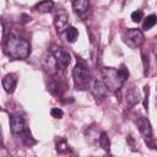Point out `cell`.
<instances>
[{
    "mask_svg": "<svg viewBox=\"0 0 157 157\" xmlns=\"http://www.w3.org/2000/svg\"><path fill=\"white\" fill-rule=\"evenodd\" d=\"M10 129H11V132L15 135V136H18L21 137V140L31 146L33 144H36V141L32 139L28 129L26 128V124H25V119L17 114V113H12L10 114Z\"/></svg>",
    "mask_w": 157,
    "mask_h": 157,
    "instance_id": "3",
    "label": "cell"
},
{
    "mask_svg": "<svg viewBox=\"0 0 157 157\" xmlns=\"http://www.w3.org/2000/svg\"><path fill=\"white\" fill-rule=\"evenodd\" d=\"M72 80H74V83L77 90L78 88L83 90L88 85V81H90L88 65H87L86 60L82 59L81 56H77L76 65L72 69Z\"/></svg>",
    "mask_w": 157,
    "mask_h": 157,
    "instance_id": "4",
    "label": "cell"
},
{
    "mask_svg": "<svg viewBox=\"0 0 157 157\" xmlns=\"http://www.w3.org/2000/svg\"><path fill=\"white\" fill-rule=\"evenodd\" d=\"M124 42L131 48H137L144 43V33L139 28L128 29L124 34Z\"/></svg>",
    "mask_w": 157,
    "mask_h": 157,
    "instance_id": "6",
    "label": "cell"
},
{
    "mask_svg": "<svg viewBox=\"0 0 157 157\" xmlns=\"http://www.w3.org/2000/svg\"><path fill=\"white\" fill-rule=\"evenodd\" d=\"M53 7H54V1L53 0H43V1H39L38 4H36L34 10L38 11V12L45 13V12H50Z\"/></svg>",
    "mask_w": 157,
    "mask_h": 157,
    "instance_id": "13",
    "label": "cell"
},
{
    "mask_svg": "<svg viewBox=\"0 0 157 157\" xmlns=\"http://www.w3.org/2000/svg\"><path fill=\"white\" fill-rule=\"evenodd\" d=\"M69 15L64 9H60L56 11L55 16H54V26L56 28L58 32H63L64 29H66L69 27Z\"/></svg>",
    "mask_w": 157,
    "mask_h": 157,
    "instance_id": "8",
    "label": "cell"
},
{
    "mask_svg": "<svg viewBox=\"0 0 157 157\" xmlns=\"http://www.w3.org/2000/svg\"><path fill=\"white\" fill-rule=\"evenodd\" d=\"M4 52L13 60H23L29 55L31 45L26 39L16 34H10L4 42Z\"/></svg>",
    "mask_w": 157,
    "mask_h": 157,
    "instance_id": "1",
    "label": "cell"
},
{
    "mask_svg": "<svg viewBox=\"0 0 157 157\" xmlns=\"http://www.w3.org/2000/svg\"><path fill=\"white\" fill-rule=\"evenodd\" d=\"M144 91H145V98H144V108L147 110V107H148V93H150V87L146 85L144 87Z\"/></svg>",
    "mask_w": 157,
    "mask_h": 157,
    "instance_id": "23",
    "label": "cell"
},
{
    "mask_svg": "<svg viewBox=\"0 0 157 157\" xmlns=\"http://www.w3.org/2000/svg\"><path fill=\"white\" fill-rule=\"evenodd\" d=\"M157 23V16L156 15H148L146 18H145V22H144V29L145 31H148L151 29Z\"/></svg>",
    "mask_w": 157,
    "mask_h": 157,
    "instance_id": "17",
    "label": "cell"
},
{
    "mask_svg": "<svg viewBox=\"0 0 157 157\" xmlns=\"http://www.w3.org/2000/svg\"><path fill=\"white\" fill-rule=\"evenodd\" d=\"M52 53L54 54V56H55L58 64L61 65L63 67H66V66L70 64V61H71V55H70V53H69L67 50H65L64 48H61V47H54L53 50H52Z\"/></svg>",
    "mask_w": 157,
    "mask_h": 157,
    "instance_id": "9",
    "label": "cell"
},
{
    "mask_svg": "<svg viewBox=\"0 0 157 157\" xmlns=\"http://www.w3.org/2000/svg\"><path fill=\"white\" fill-rule=\"evenodd\" d=\"M142 18H144V12L141 10H136V11H134L131 13V20L134 22H140Z\"/></svg>",
    "mask_w": 157,
    "mask_h": 157,
    "instance_id": "21",
    "label": "cell"
},
{
    "mask_svg": "<svg viewBox=\"0 0 157 157\" xmlns=\"http://www.w3.org/2000/svg\"><path fill=\"white\" fill-rule=\"evenodd\" d=\"M70 148H69V145H67V142H66V140H60V141H58L56 142V151H58V153H65V152H67Z\"/></svg>",
    "mask_w": 157,
    "mask_h": 157,
    "instance_id": "19",
    "label": "cell"
},
{
    "mask_svg": "<svg viewBox=\"0 0 157 157\" xmlns=\"http://www.w3.org/2000/svg\"><path fill=\"white\" fill-rule=\"evenodd\" d=\"M102 75L107 88H109L110 91H119L123 87L125 80L129 77V71L124 65H121L120 69L103 67Z\"/></svg>",
    "mask_w": 157,
    "mask_h": 157,
    "instance_id": "2",
    "label": "cell"
},
{
    "mask_svg": "<svg viewBox=\"0 0 157 157\" xmlns=\"http://www.w3.org/2000/svg\"><path fill=\"white\" fill-rule=\"evenodd\" d=\"M77 36H78V31H77L75 27L70 26V27L66 28V38H67V42L74 43V42L76 40Z\"/></svg>",
    "mask_w": 157,
    "mask_h": 157,
    "instance_id": "18",
    "label": "cell"
},
{
    "mask_svg": "<svg viewBox=\"0 0 157 157\" xmlns=\"http://www.w3.org/2000/svg\"><path fill=\"white\" fill-rule=\"evenodd\" d=\"M98 145H99L104 151H109V150H110V141H109V139H108V136H107V134H105L104 131L101 132Z\"/></svg>",
    "mask_w": 157,
    "mask_h": 157,
    "instance_id": "16",
    "label": "cell"
},
{
    "mask_svg": "<svg viewBox=\"0 0 157 157\" xmlns=\"http://www.w3.org/2000/svg\"><path fill=\"white\" fill-rule=\"evenodd\" d=\"M50 114H52V117H53V118H55V119H60V118H63L64 112H63L60 108H52Z\"/></svg>",
    "mask_w": 157,
    "mask_h": 157,
    "instance_id": "22",
    "label": "cell"
},
{
    "mask_svg": "<svg viewBox=\"0 0 157 157\" xmlns=\"http://www.w3.org/2000/svg\"><path fill=\"white\" fill-rule=\"evenodd\" d=\"M88 0H72V7L76 13H83L88 10Z\"/></svg>",
    "mask_w": 157,
    "mask_h": 157,
    "instance_id": "14",
    "label": "cell"
},
{
    "mask_svg": "<svg viewBox=\"0 0 157 157\" xmlns=\"http://www.w3.org/2000/svg\"><path fill=\"white\" fill-rule=\"evenodd\" d=\"M136 125L139 128L141 136L144 137L145 142L147 144V146H150L151 148H155V142L152 140V128H151L148 119L145 117H139L136 119Z\"/></svg>",
    "mask_w": 157,
    "mask_h": 157,
    "instance_id": "5",
    "label": "cell"
},
{
    "mask_svg": "<svg viewBox=\"0 0 157 157\" xmlns=\"http://www.w3.org/2000/svg\"><path fill=\"white\" fill-rule=\"evenodd\" d=\"M126 141L129 142V145L131 146V148H132V150H136V148H135V141H134V139H132L131 136H128V139H126Z\"/></svg>",
    "mask_w": 157,
    "mask_h": 157,
    "instance_id": "24",
    "label": "cell"
},
{
    "mask_svg": "<svg viewBox=\"0 0 157 157\" xmlns=\"http://www.w3.org/2000/svg\"><path fill=\"white\" fill-rule=\"evenodd\" d=\"M1 83H2V88L5 90V92L12 93L16 88V85H17V77L15 74H7L4 76Z\"/></svg>",
    "mask_w": 157,
    "mask_h": 157,
    "instance_id": "11",
    "label": "cell"
},
{
    "mask_svg": "<svg viewBox=\"0 0 157 157\" xmlns=\"http://www.w3.org/2000/svg\"><path fill=\"white\" fill-rule=\"evenodd\" d=\"M101 132H102V131L97 130L96 128H90V129L86 131L87 140H88L91 144H98V141H99V136H101Z\"/></svg>",
    "mask_w": 157,
    "mask_h": 157,
    "instance_id": "15",
    "label": "cell"
},
{
    "mask_svg": "<svg viewBox=\"0 0 157 157\" xmlns=\"http://www.w3.org/2000/svg\"><path fill=\"white\" fill-rule=\"evenodd\" d=\"M141 58H142V64H144V74L147 75L148 69H150V61H148V55L146 54V52L141 50Z\"/></svg>",
    "mask_w": 157,
    "mask_h": 157,
    "instance_id": "20",
    "label": "cell"
},
{
    "mask_svg": "<svg viewBox=\"0 0 157 157\" xmlns=\"http://www.w3.org/2000/svg\"><path fill=\"white\" fill-rule=\"evenodd\" d=\"M58 61L54 56V54L52 52H45L44 55L42 56V66L44 69V71L47 74H49L50 76L55 75L58 72Z\"/></svg>",
    "mask_w": 157,
    "mask_h": 157,
    "instance_id": "7",
    "label": "cell"
},
{
    "mask_svg": "<svg viewBox=\"0 0 157 157\" xmlns=\"http://www.w3.org/2000/svg\"><path fill=\"white\" fill-rule=\"evenodd\" d=\"M90 88H91V92L92 94L97 98V99H101V98H104L107 96V86L104 82L99 81V80H93L90 85Z\"/></svg>",
    "mask_w": 157,
    "mask_h": 157,
    "instance_id": "10",
    "label": "cell"
},
{
    "mask_svg": "<svg viewBox=\"0 0 157 157\" xmlns=\"http://www.w3.org/2000/svg\"><path fill=\"white\" fill-rule=\"evenodd\" d=\"M140 101H141L140 92H139L134 86H132L131 88H129L128 92H126V103H128L130 107H134V105L137 104Z\"/></svg>",
    "mask_w": 157,
    "mask_h": 157,
    "instance_id": "12",
    "label": "cell"
}]
</instances>
